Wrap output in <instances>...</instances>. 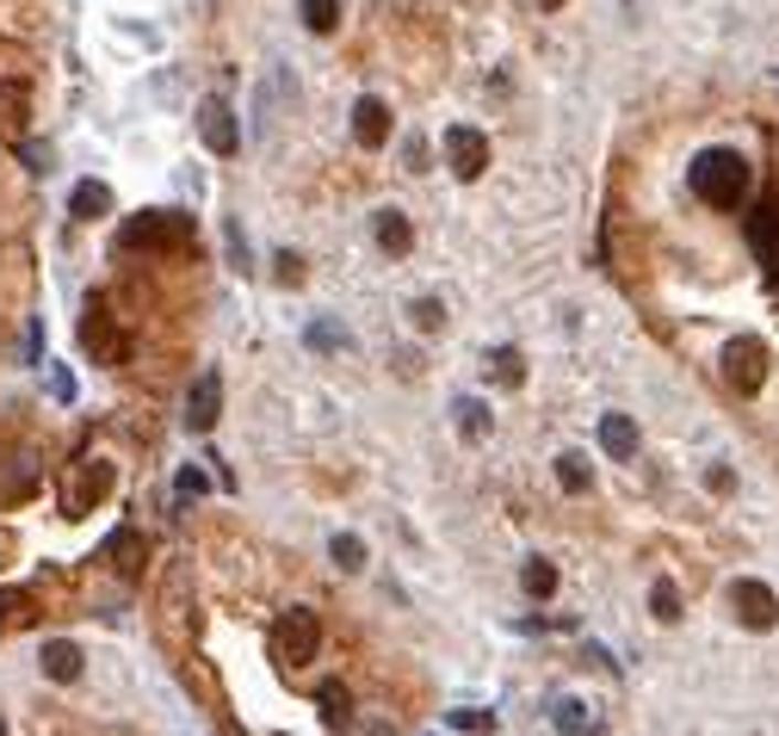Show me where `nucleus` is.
<instances>
[{
	"mask_svg": "<svg viewBox=\"0 0 779 736\" xmlns=\"http://www.w3.org/2000/svg\"><path fill=\"white\" fill-rule=\"evenodd\" d=\"M372 235H377V248H384L390 260H403V254L415 248V230H408V217H403V211H377Z\"/></svg>",
	"mask_w": 779,
	"mask_h": 736,
	"instance_id": "14",
	"label": "nucleus"
},
{
	"mask_svg": "<svg viewBox=\"0 0 779 736\" xmlns=\"http://www.w3.org/2000/svg\"><path fill=\"white\" fill-rule=\"evenodd\" d=\"M279 279H285V285L303 279V260H297V254H279Z\"/></svg>",
	"mask_w": 779,
	"mask_h": 736,
	"instance_id": "31",
	"label": "nucleus"
},
{
	"mask_svg": "<svg viewBox=\"0 0 779 736\" xmlns=\"http://www.w3.org/2000/svg\"><path fill=\"white\" fill-rule=\"evenodd\" d=\"M730 607H736V619H743L748 631H773L779 626V595L767 588V582H736Z\"/></svg>",
	"mask_w": 779,
	"mask_h": 736,
	"instance_id": "11",
	"label": "nucleus"
},
{
	"mask_svg": "<svg viewBox=\"0 0 779 736\" xmlns=\"http://www.w3.org/2000/svg\"><path fill=\"white\" fill-rule=\"evenodd\" d=\"M118 248L186 254V248H192V217H186V211H137V217L118 230Z\"/></svg>",
	"mask_w": 779,
	"mask_h": 736,
	"instance_id": "2",
	"label": "nucleus"
},
{
	"mask_svg": "<svg viewBox=\"0 0 779 736\" xmlns=\"http://www.w3.org/2000/svg\"><path fill=\"white\" fill-rule=\"evenodd\" d=\"M520 588H526L532 600H551V595H557V564H551V557H526V569H520Z\"/></svg>",
	"mask_w": 779,
	"mask_h": 736,
	"instance_id": "20",
	"label": "nucleus"
},
{
	"mask_svg": "<svg viewBox=\"0 0 779 736\" xmlns=\"http://www.w3.org/2000/svg\"><path fill=\"white\" fill-rule=\"evenodd\" d=\"M223 415V372L217 365H204L199 377H192V391H186V427L192 434H211Z\"/></svg>",
	"mask_w": 779,
	"mask_h": 736,
	"instance_id": "8",
	"label": "nucleus"
},
{
	"mask_svg": "<svg viewBox=\"0 0 779 736\" xmlns=\"http://www.w3.org/2000/svg\"><path fill=\"white\" fill-rule=\"evenodd\" d=\"M81 346H87V353H94L99 365H125L130 341H125V329L111 322L106 298H94V303H87V316H81Z\"/></svg>",
	"mask_w": 779,
	"mask_h": 736,
	"instance_id": "4",
	"label": "nucleus"
},
{
	"mask_svg": "<svg viewBox=\"0 0 779 736\" xmlns=\"http://www.w3.org/2000/svg\"><path fill=\"white\" fill-rule=\"evenodd\" d=\"M204 489H211V477H204V470L199 465H186V470H180V477H173V502H199V495H204Z\"/></svg>",
	"mask_w": 779,
	"mask_h": 736,
	"instance_id": "26",
	"label": "nucleus"
},
{
	"mask_svg": "<svg viewBox=\"0 0 779 736\" xmlns=\"http://www.w3.org/2000/svg\"><path fill=\"white\" fill-rule=\"evenodd\" d=\"M452 730H465V736H495V712H452Z\"/></svg>",
	"mask_w": 779,
	"mask_h": 736,
	"instance_id": "28",
	"label": "nucleus"
},
{
	"mask_svg": "<svg viewBox=\"0 0 779 736\" xmlns=\"http://www.w3.org/2000/svg\"><path fill=\"white\" fill-rule=\"evenodd\" d=\"M25 111H32V87L25 81H0V137H25Z\"/></svg>",
	"mask_w": 779,
	"mask_h": 736,
	"instance_id": "13",
	"label": "nucleus"
},
{
	"mask_svg": "<svg viewBox=\"0 0 779 736\" xmlns=\"http://www.w3.org/2000/svg\"><path fill=\"white\" fill-rule=\"evenodd\" d=\"M297 7H303V25H310L316 38L341 32V0H297Z\"/></svg>",
	"mask_w": 779,
	"mask_h": 736,
	"instance_id": "22",
	"label": "nucleus"
},
{
	"mask_svg": "<svg viewBox=\"0 0 779 736\" xmlns=\"http://www.w3.org/2000/svg\"><path fill=\"white\" fill-rule=\"evenodd\" d=\"M106 211H111V186H106V180H81L75 199H68V217L94 223V217H106Z\"/></svg>",
	"mask_w": 779,
	"mask_h": 736,
	"instance_id": "15",
	"label": "nucleus"
},
{
	"mask_svg": "<svg viewBox=\"0 0 779 736\" xmlns=\"http://www.w3.org/2000/svg\"><path fill=\"white\" fill-rule=\"evenodd\" d=\"M483 365L495 372V384H526V360H520V346H495V353H483Z\"/></svg>",
	"mask_w": 779,
	"mask_h": 736,
	"instance_id": "21",
	"label": "nucleus"
},
{
	"mask_svg": "<svg viewBox=\"0 0 779 736\" xmlns=\"http://www.w3.org/2000/svg\"><path fill=\"white\" fill-rule=\"evenodd\" d=\"M7 607H13V595H0V626H7Z\"/></svg>",
	"mask_w": 779,
	"mask_h": 736,
	"instance_id": "33",
	"label": "nucleus"
},
{
	"mask_svg": "<svg viewBox=\"0 0 779 736\" xmlns=\"http://www.w3.org/2000/svg\"><path fill=\"white\" fill-rule=\"evenodd\" d=\"M310 346H346V329H334V322H316V329H310Z\"/></svg>",
	"mask_w": 779,
	"mask_h": 736,
	"instance_id": "30",
	"label": "nucleus"
},
{
	"mask_svg": "<svg viewBox=\"0 0 779 736\" xmlns=\"http://www.w3.org/2000/svg\"><path fill=\"white\" fill-rule=\"evenodd\" d=\"M557 483L569 489V495H581V489H588V465H581V452H563L557 458Z\"/></svg>",
	"mask_w": 779,
	"mask_h": 736,
	"instance_id": "27",
	"label": "nucleus"
},
{
	"mask_svg": "<svg viewBox=\"0 0 779 736\" xmlns=\"http://www.w3.org/2000/svg\"><path fill=\"white\" fill-rule=\"evenodd\" d=\"M600 446H607V458H638V422L631 415H607L600 422Z\"/></svg>",
	"mask_w": 779,
	"mask_h": 736,
	"instance_id": "18",
	"label": "nucleus"
},
{
	"mask_svg": "<svg viewBox=\"0 0 779 736\" xmlns=\"http://www.w3.org/2000/svg\"><path fill=\"white\" fill-rule=\"evenodd\" d=\"M446 161H452L458 180H483L489 168V137L477 125H452L446 130Z\"/></svg>",
	"mask_w": 779,
	"mask_h": 736,
	"instance_id": "9",
	"label": "nucleus"
},
{
	"mask_svg": "<svg viewBox=\"0 0 779 736\" xmlns=\"http://www.w3.org/2000/svg\"><path fill=\"white\" fill-rule=\"evenodd\" d=\"M650 612L662 619V626H674V619H681V588H674L669 576H662V582L650 588Z\"/></svg>",
	"mask_w": 779,
	"mask_h": 736,
	"instance_id": "24",
	"label": "nucleus"
},
{
	"mask_svg": "<svg viewBox=\"0 0 779 736\" xmlns=\"http://www.w3.org/2000/svg\"><path fill=\"white\" fill-rule=\"evenodd\" d=\"M0 736H7V724H0Z\"/></svg>",
	"mask_w": 779,
	"mask_h": 736,
	"instance_id": "34",
	"label": "nucleus"
},
{
	"mask_svg": "<svg viewBox=\"0 0 779 736\" xmlns=\"http://www.w3.org/2000/svg\"><path fill=\"white\" fill-rule=\"evenodd\" d=\"M686 186H693V199L712 204V211H743L755 173H748V156H736V149H700L693 168H686Z\"/></svg>",
	"mask_w": 779,
	"mask_h": 736,
	"instance_id": "1",
	"label": "nucleus"
},
{
	"mask_svg": "<svg viewBox=\"0 0 779 736\" xmlns=\"http://www.w3.org/2000/svg\"><path fill=\"white\" fill-rule=\"evenodd\" d=\"M551 718H557L563 736H600V712H594L588 700H557V712H551Z\"/></svg>",
	"mask_w": 779,
	"mask_h": 736,
	"instance_id": "17",
	"label": "nucleus"
},
{
	"mask_svg": "<svg viewBox=\"0 0 779 736\" xmlns=\"http://www.w3.org/2000/svg\"><path fill=\"white\" fill-rule=\"evenodd\" d=\"M316 705H322V718H328V724H334V730H341V724H346V718H353V693H346V687H341V681H328V687H322V693H316Z\"/></svg>",
	"mask_w": 779,
	"mask_h": 736,
	"instance_id": "23",
	"label": "nucleus"
},
{
	"mask_svg": "<svg viewBox=\"0 0 779 736\" xmlns=\"http://www.w3.org/2000/svg\"><path fill=\"white\" fill-rule=\"evenodd\" d=\"M328 557H334V564H341L346 576H359V569H365V545H359L353 533H334V545H328Z\"/></svg>",
	"mask_w": 779,
	"mask_h": 736,
	"instance_id": "25",
	"label": "nucleus"
},
{
	"mask_svg": "<svg viewBox=\"0 0 779 736\" xmlns=\"http://www.w3.org/2000/svg\"><path fill=\"white\" fill-rule=\"evenodd\" d=\"M748 242H755V260H761L767 285L779 291V192H767L761 211H748Z\"/></svg>",
	"mask_w": 779,
	"mask_h": 736,
	"instance_id": "6",
	"label": "nucleus"
},
{
	"mask_svg": "<svg viewBox=\"0 0 779 736\" xmlns=\"http://www.w3.org/2000/svg\"><path fill=\"white\" fill-rule=\"evenodd\" d=\"M563 7H569V0H538V13H563Z\"/></svg>",
	"mask_w": 779,
	"mask_h": 736,
	"instance_id": "32",
	"label": "nucleus"
},
{
	"mask_svg": "<svg viewBox=\"0 0 779 736\" xmlns=\"http://www.w3.org/2000/svg\"><path fill=\"white\" fill-rule=\"evenodd\" d=\"M316 650H322V619H316L310 607H291L273 626V657L285 662V669H303V662H316Z\"/></svg>",
	"mask_w": 779,
	"mask_h": 736,
	"instance_id": "3",
	"label": "nucleus"
},
{
	"mask_svg": "<svg viewBox=\"0 0 779 736\" xmlns=\"http://www.w3.org/2000/svg\"><path fill=\"white\" fill-rule=\"evenodd\" d=\"M38 662H44L50 681H81V650L68 638H50L44 650H38Z\"/></svg>",
	"mask_w": 779,
	"mask_h": 736,
	"instance_id": "16",
	"label": "nucleus"
},
{
	"mask_svg": "<svg viewBox=\"0 0 779 736\" xmlns=\"http://www.w3.org/2000/svg\"><path fill=\"white\" fill-rule=\"evenodd\" d=\"M353 137H359V149H384L390 142V106L377 94H365L353 106Z\"/></svg>",
	"mask_w": 779,
	"mask_h": 736,
	"instance_id": "12",
	"label": "nucleus"
},
{
	"mask_svg": "<svg viewBox=\"0 0 779 736\" xmlns=\"http://www.w3.org/2000/svg\"><path fill=\"white\" fill-rule=\"evenodd\" d=\"M439 322H446V310H439L434 298H421V303H415V329H421V334H434Z\"/></svg>",
	"mask_w": 779,
	"mask_h": 736,
	"instance_id": "29",
	"label": "nucleus"
},
{
	"mask_svg": "<svg viewBox=\"0 0 779 736\" xmlns=\"http://www.w3.org/2000/svg\"><path fill=\"white\" fill-rule=\"evenodd\" d=\"M106 489H111V465L106 458H87V465H75V477L63 483V508L68 514H87L94 502H106Z\"/></svg>",
	"mask_w": 779,
	"mask_h": 736,
	"instance_id": "10",
	"label": "nucleus"
},
{
	"mask_svg": "<svg viewBox=\"0 0 779 736\" xmlns=\"http://www.w3.org/2000/svg\"><path fill=\"white\" fill-rule=\"evenodd\" d=\"M724 377H730L736 396H755L767 384V346L755 341V334H736V341L724 346Z\"/></svg>",
	"mask_w": 779,
	"mask_h": 736,
	"instance_id": "5",
	"label": "nucleus"
},
{
	"mask_svg": "<svg viewBox=\"0 0 779 736\" xmlns=\"http://www.w3.org/2000/svg\"><path fill=\"white\" fill-rule=\"evenodd\" d=\"M458 434L470 439V446H477V439H489V427H495V415H489V403L483 396H458Z\"/></svg>",
	"mask_w": 779,
	"mask_h": 736,
	"instance_id": "19",
	"label": "nucleus"
},
{
	"mask_svg": "<svg viewBox=\"0 0 779 736\" xmlns=\"http://www.w3.org/2000/svg\"><path fill=\"white\" fill-rule=\"evenodd\" d=\"M192 118H199V137H204V149H211V156H235V149H242V118L230 111V99L211 94L199 111H192Z\"/></svg>",
	"mask_w": 779,
	"mask_h": 736,
	"instance_id": "7",
	"label": "nucleus"
}]
</instances>
